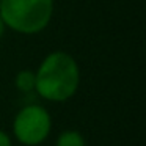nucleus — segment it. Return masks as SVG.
<instances>
[{
	"mask_svg": "<svg viewBox=\"0 0 146 146\" xmlns=\"http://www.w3.org/2000/svg\"><path fill=\"white\" fill-rule=\"evenodd\" d=\"M35 93L46 102L61 104L76 96L82 74L77 60L64 50H54L35 71Z\"/></svg>",
	"mask_w": 146,
	"mask_h": 146,
	"instance_id": "f257e3e1",
	"label": "nucleus"
},
{
	"mask_svg": "<svg viewBox=\"0 0 146 146\" xmlns=\"http://www.w3.org/2000/svg\"><path fill=\"white\" fill-rule=\"evenodd\" d=\"M54 0H0V16L8 30L21 35H38L49 27Z\"/></svg>",
	"mask_w": 146,
	"mask_h": 146,
	"instance_id": "f03ea898",
	"label": "nucleus"
},
{
	"mask_svg": "<svg viewBox=\"0 0 146 146\" xmlns=\"http://www.w3.org/2000/svg\"><path fill=\"white\" fill-rule=\"evenodd\" d=\"M54 127L52 115L41 104H27L16 111L11 123V138L22 146H39Z\"/></svg>",
	"mask_w": 146,
	"mask_h": 146,
	"instance_id": "7ed1b4c3",
	"label": "nucleus"
},
{
	"mask_svg": "<svg viewBox=\"0 0 146 146\" xmlns=\"http://www.w3.org/2000/svg\"><path fill=\"white\" fill-rule=\"evenodd\" d=\"M35 85H36L35 71L22 69L14 76V88H16L19 93H22V94L35 93Z\"/></svg>",
	"mask_w": 146,
	"mask_h": 146,
	"instance_id": "20e7f679",
	"label": "nucleus"
},
{
	"mask_svg": "<svg viewBox=\"0 0 146 146\" xmlns=\"http://www.w3.org/2000/svg\"><path fill=\"white\" fill-rule=\"evenodd\" d=\"M54 146H86V140L80 130L64 129L58 133Z\"/></svg>",
	"mask_w": 146,
	"mask_h": 146,
	"instance_id": "39448f33",
	"label": "nucleus"
},
{
	"mask_svg": "<svg viewBox=\"0 0 146 146\" xmlns=\"http://www.w3.org/2000/svg\"><path fill=\"white\" fill-rule=\"evenodd\" d=\"M0 146H13V138L7 130L0 129Z\"/></svg>",
	"mask_w": 146,
	"mask_h": 146,
	"instance_id": "423d86ee",
	"label": "nucleus"
},
{
	"mask_svg": "<svg viewBox=\"0 0 146 146\" xmlns=\"http://www.w3.org/2000/svg\"><path fill=\"white\" fill-rule=\"evenodd\" d=\"M7 25H5V22H3V19H2V16H0V39L5 36V33H7Z\"/></svg>",
	"mask_w": 146,
	"mask_h": 146,
	"instance_id": "0eeeda50",
	"label": "nucleus"
}]
</instances>
